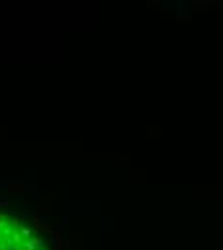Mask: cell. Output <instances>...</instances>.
Here are the masks:
<instances>
[{"instance_id":"obj_1","label":"cell","mask_w":223,"mask_h":250,"mask_svg":"<svg viewBox=\"0 0 223 250\" xmlns=\"http://www.w3.org/2000/svg\"><path fill=\"white\" fill-rule=\"evenodd\" d=\"M0 250H48L35 225L0 212Z\"/></svg>"}]
</instances>
